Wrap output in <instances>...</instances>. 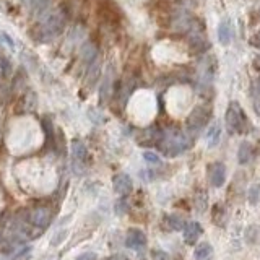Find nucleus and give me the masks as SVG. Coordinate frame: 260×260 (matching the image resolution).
I'll list each match as a JSON object with an SVG mask.
<instances>
[{
    "instance_id": "5",
    "label": "nucleus",
    "mask_w": 260,
    "mask_h": 260,
    "mask_svg": "<svg viewBox=\"0 0 260 260\" xmlns=\"http://www.w3.org/2000/svg\"><path fill=\"white\" fill-rule=\"evenodd\" d=\"M98 15L101 16L104 23L111 26H117L120 21V10L117 7V3L112 2V0H101L98 8Z\"/></svg>"
},
{
    "instance_id": "13",
    "label": "nucleus",
    "mask_w": 260,
    "mask_h": 260,
    "mask_svg": "<svg viewBox=\"0 0 260 260\" xmlns=\"http://www.w3.org/2000/svg\"><path fill=\"white\" fill-rule=\"evenodd\" d=\"M254 156V148L251 143L242 142L239 145V151H237V159H239L241 164H247L251 163V159Z\"/></svg>"
},
{
    "instance_id": "15",
    "label": "nucleus",
    "mask_w": 260,
    "mask_h": 260,
    "mask_svg": "<svg viewBox=\"0 0 260 260\" xmlns=\"http://www.w3.org/2000/svg\"><path fill=\"white\" fill-rule=\"evenodd\" d=\"M72 154H74L76 161L83 163L86 158V147L80 140H74V143H72Z\"/></svg>"
},
{
    "instance_id": "25",
    "label": "nucleus",
    "mask_w": 260,
    "mask_h": 260,
    "mask_svg": "<svg viewBox=\"0 0 260 260\" xmlns=\"http://www.w3.org/2000/svg\"><path fill=\"white\" fill-rule=\"evenodd\" d=\"M251 42H252V46H256V47L260 49V33H259V35H256V37H254Z\"/></svg>"
},
{
    "instance_id": "19",
    "label": "nucleus",
    "mask_w": 260,
    "mask_h": 260,
    "mask_svg": "<svg viewBox=\"0 0 260 260\" xmlns=\"http://www.w3.org/2000/svg\"><path fill=\"white\" fill-rule=\"evenodd\" d=\"M246 239H247V242H251V244H256V242L260 239V228L259 226H251V228H247Z\"/></svg>"
},
{
    "instance_id": "21",
    "label": "nucleus",
    "mask_w": 260,
    "mask_h": 260,
    "mask_svg": "<svg viewBox=\"0 0 260 260\" xmlns=\"http://www.w3.org/2000/svg\"><path fill=\"white\" fill-rule=\"evenodd\" d=\"M143 158H145V161L150 163V164H161V158H159L156 153L145 151V153H143Z\"/></svg>"
},
{
    "instance_id": "2",
    "label": "nucleus",
    "mask_w": 260,
    "mask_h": 260,
    "mask_svg": "<svg viewBox=\"0 0 260 260\" xmlns=\"http://www.w3.org/2000/svg\"><path fill=\"white\" fill-rule=\"evenodd\" d=\"M64 26H65V15L62 12H54L42 23L36 26L33 37H36L41 42H49L64 31Z\"/></svg>"
},
{
    "instance_id": "20",
    "label": "nucleus",
    "mask_w": 260,
    "mask_h": 260,
    "mask_svg": "<svg viewBox=\"0 0 260 260\" xmlns=\"http://www.w3.org/2000/svg\"><path fill=\"white\" fill-rule=\"evenodd\" d=\"M81 57L83 59H86L88 62H90L91 59H96L98 57V51H96V47L93 46L91 42H88L85 47H83V52H81Z\"/></svg>"
},
{
    "instance_id": "6",
    "label": "nucleus",
    "mask_w": 260,
    "mask_h": 260,
    "mask_svg": "<svg viewBox=\"0 0 260 260\" xmlns=\"http://www.w3.org/2000/svg\"><path fill=\"white\" fill-rule=\"evenodd\" d=\"M125 246L129 249H134V251H140L147 246V236L142 229L132 228L127 231L125 236Z\"/></svg>"
},
{
    "instance_id": "17",
    "label": "nucleus",
    "mask_w": 260,
    "mask_h": 260,
    "mask_svg": "<svg viewBox=\"0 0 260 260\" xmlns=\"http://www.w3.org/2000/svg\"><path fill=\"white\" fill-rule=\"evenodd\" d=\"M252 104L256 114L260 117V80H257L256 85L252 86Z\"/></svg>"
},
{
    "instance_id": "18",
    "label": "nucleus",
    "mask_w": 260,
    "mask_h": 260,
    "mask_svg": "<svg viewBox=\"0 0 260 260\" xmlns=\"http://www.w3.org/2000/svg\"><path fill=\"white\" fill-rule=\"evenodd\" d=\"M99 70H101V65H99V62H95L90 67V70H88V83L90 85H95V83L98 81V78H99Z\"/></svg>"
},
{
    "instance_id": "11",
    "label": "nucleus",
    "mask_w": 260,
    "mask_h": 260,
    "mask_svg": "<svg viewBox=\"0 0 260 260\" xmlns=\"http://www.w3.org/2000/svg\"><path fill=\"white\" fill-rule=\"evenodd\" d=\"M200 234H202V226L200 223H197V221H189V223L184 226V241L187 244L193 246L198 241Z\"/></svg>"
},
{
    "instance_id": "24",
    "label": "nucleus",
    "mask_w": 260,
    "mask_h": 260,
    "mask_svg": "<svg viewBox=\"0 0 260 260\" xmlns=\"http://www.w3.org/2000/svg\"><path fill=\"white\" fill-rule=\"evenodd\" d=\"M76 260H96V256L93 252H88V254H83V256H80Z\"/></svg>"
},
{
    "instance_id": "7",
    "label": "nucleus",
    "mask_w": 260,
    "mask_h": 260,
    "mask_svg": "<svg viewBox=\"0 0 260 260\" xmlns=\"http://www.w3.org/2000/svg\"><path fill=\"white\" fill-rule=\"evenodd\" d=\"M52 220V213L47 207H36L30 215V221L37 228H46V226L51 224Z\"/></svg>"
},
{
    "instance_id": "28",
    "label": "nucleus",
    "mask_w": 260,
    "mask_h": 260,
    "mask_svg": "<svg viewBox=\"0 0 260 260\" xmlns=\"http://www.w3.org/2000/svg\"><path fill=\"white\" fill-rule=\"evenodd\" d=\"M108 260H127V259H122V257H119V256H114V257H111Z\"/></svg>"
},
{
    "instance_id": "16",
    "label": "nucleus",
    "mask_w": 260,
    "mask_h": 260,
    "mask_svg": "<svg viewBox=\"0 0 260 260\" xmlns=\"http://www.w3.org/2000/svg\"><path fill=\"white\" fill-rule=\"evenodd\" d=\"M166 224H168V228L171 231H179L184 228V221H182V218L178 217V215H169V217H166Z\"/></svg>"
},
{
    "instance_id": "1",
    "label": "nucleus",
    "mask_w": 260,
    "mask_h": 260,
    "mask_svg": "<svg viewBox=\"0 0 260 260\" xmlns=\"http://www.w3.org/2000/svg\"><path fill=\"white\" fill-rule=\"evenodd\" d=\"M189 147H190V138L178 129H171L159 137V148L168 156H178V154L184 153Z\"/></svg>"
},
{
    "instance_id": "9",
    "label": "nucleus",
    "mask_w": 260,
    "mask_h": 260,
    "mask_svg": "<svg viewBox=\"0 0 260 260\" xmlns=\"http://www.w3.org/2000/svg\"><path fill=\"white\" fill-rule=\"evenodd\" d=\"M112 186H114V190L120 193V195H127V193L132 192V187H134V184H132V179L129 174H115L112 178Z\"/></svg>"
},
{
    "instance_id": "10",
    "label": "nucleus",
    "mask_w": 260,
    "mask_h": 260,
    "mask_svg": "<svg viewBox=\"0 0 260 260\" xmlns=\"http://www.w3.org/2000/svg\"><path fill=\"white\" fill-rule=\"evenodd\" d=\"M234 36V30H233V23H231V20L224 18L220 21L218 25V39L220 42L223 44V46H228V44L231 42V39H233Z\"/></svg>"
},
{
    "instance_id": "27",
    "label": "nucleus",
    "mask_w": 260,
    "mask_h": 260,
    "mask_svg": "<svg viewBox=\"0 0 260 260\" xmlns=\"http://www.w3.org/2000/svg\"><path fill=\"white\" fill-rule=\"evenodd\" d=\"M41 260H57V257H55V256H49V257H42Z\"/></svg>"
},
{
    "instance_id": "14",
    "label": "nucleus",
    "mask_w": 260,
    "mask_h": 260,
    "mask_svg": "<svg viewBox=\"0 0 260 260\" xmlns=\"http://www.w3.org/2000/svg\"><path fill=\"white\" fill-rule=\"evenodd\" d=\"M195 260H212L213 257V247L208 242H202L200 246L195 249Z\"/></svg>"
},
{
    "instance_id": "22",
    "label": "nucleus",
    "mask_w": 260,
    "mask_h": 260,
    "mask_svg": "<svg viewBox=\"0 0 260 260\" xmlns=\"http://www.w3.org/2000/svg\"><path fill=\"white\" fill-rule=\"evenodd\" d=\"M259 195H260V186H254L252 189L249 190V200H251V203H257Z\"/></svg>"
},
{
    "instance_id": "4",
    "label": "nucleus",
    "mask_w": 260,
    "mask_h": 260,
    "mask_svg": "<svg viewBox=\"0 0 260 260\" xmlns=\"http://www.w3.org/2000/svg\"><path fill=\"white\" fill-rule=\"evenodd\" d=\"M210 115H212V109L205 104H200V106L193 108V111L190 112L189 119H187V127H189L190 132H200L203 127L208 124Z\"/></svg>"
},
{
    "instance_id": "23",
    "label": "nucleus",
    "mask_w": 260,
    "mask_h": 260,
    "mask_svg": "<svg viewBox=\"0 0 260 260\" xmlns=\"http://www.w3.org/2000/svg\"><path fill=\"white\" fill-rule=\"evenodd\" d=\"M151 260H171V259L164 251H153L151 252Z\"/></svg>"
},
{
    "instance_id": "26",
    "label": "nucleus",
    "mask_w": 260,
    "mask_h": 260,
    "mask_svg": "<svg viewBox=\"0 0 260 260\" xmlns=\"http://www.w3.org/2000/svg\"><path fill=\"white\" fill-rule=\"evenodd\" d=\"M254 65H256V69H257V70H260V57L256 59V62H254Z\"/></svg>"
},
{
    "instance_id": "8",
    "label": "nucleus",
    "mask_w": 260,
    "mask_h": 260,
    "mask_svg": "<svg viewBox=\"0 0 260 260\" xmlns=\"http://www.w3.org/2000/svg\"><path fill=\"white\" fill-rule=\"evenodd\" d=\"M208 181L213 187H221L226 181V168L223 163H212L208 166Z\"/></svg>"
},
{
    "instance_id": "12",
    "label": "nucleus",
    "mask_w": 260,
    "mask_h": 260,
    "mask_svg": "<svg viewBox=\"0 0 260 260\" xmlns=\"http://www.w3.org/2000/svg\"><path fill=\"white\" fill-rule=\"evenodd\" d=\"M205 140H207V145L210 148H213V147L218 145L220 140H221V127H220V124H213V125L208 127V130L205 134Z\"/></svg>"
},
{
    "instance_id": "3",
    "label": "nucleus",
    "mask_w": 260,
    "mask_h": 260,
    "mask_svg": "<svg viewBox=\"0 0 260 260\" xmlns=\"http://www.w3.org/2000/svg\"><path fill=\"white\" fill-rule=\"evenodd\" d=\"M246 117L237 103H231L226 111V125L231 134H241L246 129Z\"/></svg>"
}]
</instances>
